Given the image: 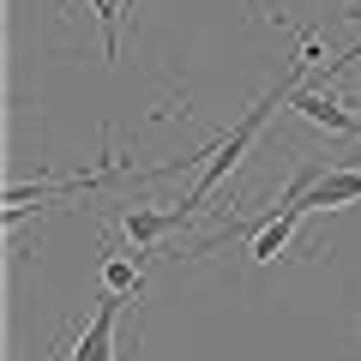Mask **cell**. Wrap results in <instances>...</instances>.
I'll list each match as a JSON object with an SVG mask.
<instances>
[{
  "label": "cell",
  "instance_id": "obj_1",
  "mask_svg": "<svg viewBox=\"0 0 361 361\" xmlns=\"http://www.w3.org/2000/svg\"><path fill=\"white\" fill-rule=\"evenodd\" d=\"M313 61H319V42H307V49L295 54V66H289V73L277 78V85H271V90H265V97H259L253 109H247L241 121H235L229 133H223V145H217V151H211V163L199 169V180H193V193H187V199H180V205H175L180 217H199V211H205V199L217 193L223 180H229V169L241 163L247 151H253V139H259V133H265V121L277 115V109H283V103H295V90H301V78H307V66H313Z\"/></svg>",
  "mask_w": 361,
  "mask_h": 361
},
{
  "label": "cell",
  "instance_id": "obj_2",
  "mask_svg": "<svg viewBox=\"0 0 361 361\" xmlns=\"http://www.w3.org/2000/svg\"><path fill=\"white\" fill-rule=\"evenodd\" d=\"M133 295H97V313H90V325L78 331V343H73V361H115L121 349H115V319H121V307H127Z\"/></svg>",
  "mask_w": 361,
  "mask_h": 361
},
{
  "label": "cell",
  "instance_id": "obj_3",
  "mask_svg": "<svg viewBox=\"0 0 361 361\" xmlns=\"http://www.w3.org/2000/svg\"><path fill=\"white\" fill-rule=\"evenodd\" d=\"M289 109H295L301 121H313V127H325V133H343V139H361V115H349V109L337 103L331 90H313V85H301Z\"/></svg>",
  "mask_w": 361,
  "mask_h": 361
},
{
  "label": "cell",
  "instance_id": "obj_4",
  "mask_svg": "<svg viewBox=\"0 0 361 361\" xmlns=\"http://www.w3.org/2000/svg\"><path fill=\"white\" fill-rule=\"evenodd\" d=\"M355 199H361V169L331 163V169H325V180L301 199V211H337V205H355Z\"/></svg>",
  "mask_w": 361,
  "mask_h": 361
},
{
  "label": "cell",
  "instance_id": "obj_5",
  "mask_svg": "<svg viewBox=\"0 0 361 361\" xmlns=\"http://www.w3.org/2000/svg\"><path fill=\"white\" fill-rule=\"evenodd\" d=\"M180 223H187V217H180L175 205H169V211H145V205H133L127 217H121V235L133 241V253H151V247L163 241L169 229H180Z\"/></svg>",
  "mask_w": 361,
  "mask_h": 361
},
{
  "label": "cell",
  "instance_id": "obj_6",
  "mask_svg": "<svg viewBox=\"0 0 361 361\" xmlns=\"http://www.w3.org/2000/svg\"><path fill=\"white\" fill-rule=\"evenodd\" d=\"M145 259H151V253H109L103 259V289H109V295H139V289H145Z\"/></svg>",
  "mask_w": 361,
  "mask_h": 361
},
{
  "label": "cell",
  "instance_id": "obj_7",
  "mask_svg": "<svg viewBox=\"0 0 361 361\" xmlns=\"http://www.w3.org/2000/svg\"><path fill=\"white\" fill-rule=\"evenodd\" d=\"M97 18H103V42H109V61L121 54V0H90Z\"/></svg>",
  "mask_w": 361,
  "mask_h": 361
}]
</instances>
